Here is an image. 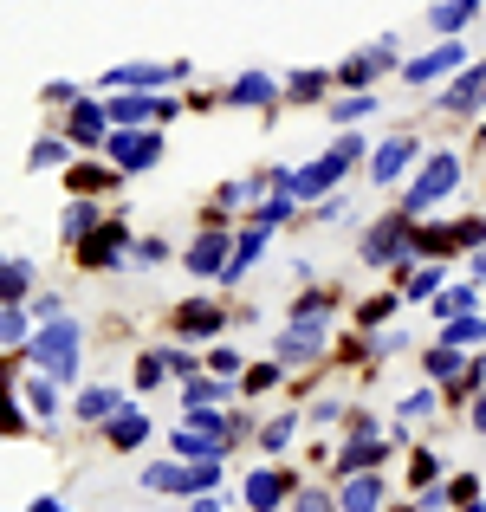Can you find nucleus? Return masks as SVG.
<instances>
[{
    "mask_svg": "<svg viewBox=\"0 0 486 512\" xmlns=\"http://www.w3.org/2000/svg\"><path fill=\"white\" fill-rule=\"evenodd\" d=\"M195 512H227V506L214 500V493H201V500H195Z\"/></svg>",
    "mask_w": 486,
    "mask_h": 512,
    "instance_id": "4d7b16f0",
    "label": "nucleus"
},
{
    "mask_svg": "<svg viewBox=\"0 0 486 512\" xmlns=\"http://www.w3.org/2000/svg\"><path fill=\"white\" fill-rule=\"evenodd\" d=\"M435 318L448 325V318H480V286L474 279H461V286H441L435 292Z\"/></svg>",
    "mask_w": 486,
    "mask_h": 512,
    "instance_id": "4be33fe9",
    "label": "nucleus"
},
{
    "mask_svg": "<svg viewBox=\"0 0 486 512\" xmlns=\"http://www.w3.org/2000/svg\"><path fill=\"white\" fill-rule=\"evenodd\" d=\"M474 279H486V247H480V253H474Z\"/></svg>",
    "mask_w": 486,
    "mask_h": 512,
    "instance_id": "13d9d810",
    "label": "nucleus"
},
{
    "mask_svg": "<svg viewBox=\"0 0 486 512\" xmlns=\"http://www.w3.org/2000/svg\"><path fill=\"white\" fill-rule=\"evenodd\" d=\"M383 461H389V441H376V435H370V441H344V454H337L331 467L350 480V474H376Z\"/></svg>",
    "mask_w": 486,
    "mask_h": 512,
    "instance_id": "a211bd4d",
    "label": "nucleus"
},
{
    "mask_svg": "<svg viewBox=\"0 0 486 512\" xmlns=\"http://www.w3.org/2000/svg\"><path fill=\"white\" fill-rule=\"evenodd\" d=\"M26 512H72V506H65V500H52V493H46V500H33Z\"/></svg>",
    "mask_w": 486,
    "mask_h": 512,
    "instance_id": "6e6d98bb",
    "label": "nucleus"
},
{
    "mask_svg": "<svg viewBox=\"0 0 486 512\" xmlns=\"http://www.w3.org/2000/svg\"><path fill=\"white\" fill-rule=\"evenodd\" d=\"M363 150H376V143H363L357 130H350V137H337L324 156H312V163H299V169H266V188H286L292 201H331L337 182L350 175V163H357Z\"/></svg>",
    "mask_w": 486,
    "mask_h": 512,
    "instance_id": "f257e3e1",
    "label": "nucleus"
},
{
    "mask_svg": "<svg viewBox=\"0 0 486 512\" xmlns=\"http://www.w3.org/2000/svg\"><path fill=\"white\" fill-rule=\"evenodd\" d=\"M117 175L124 169H98V163H72L65 169V188H72V195H98V188H111Z\"/></svg>",
    "mask_w": 486,
    "mask_h": 512,
    "instance_id": "7c9ffc66",
    "label": "nucleus"
},
{
    "mask_svg": "<svg viewBox=\"0 0 486 512\" xmlns=\"http://www.w3.org/2000/svg\"><path fill=\"white\" fill-rule=\"evenodd\" d=\"M292 214H299V201H292L286 188H273V195L253 208V227H279V221H292Z\"/></svg>",
    "mask_w": 486,
    "mask_h": 512,
    "instance_id": "f704fd0d",
    "label": "nucleus"
},
{
    "mask_svg": "<svg viewBox=\"0 0 486 512\" xmlns=\"http://www.w3.org/2000/svg\"><path fill=\"white\" fill-rule=\"evenodd\" d=\"M0 299L7 305H33V260L7 253V273H0Z\"/></svg>",
    "mask_w": 486,
    "mask_h": 512,
    "instance_id": "a878e982",
    "label": "nucleus"
},
{
    "mask_svg": "<svg viewBox=\"0 0 486 512\" xmlns=\"http://www.w3.org/2000/svg\"><path fill=\"white\" fill-rule=\"evenodd\" d=\"M454 72H467V46H461V39H441L435 52H422V59L402 65L409 85H435V78H454Z\"/></svg>",
    "mask_w": 486,
    "mask_h": 512,
    "instance_id": "1a4fd4ad",
    "label": "nucleus"
},
{
    "mask_svg": "<svg viewBox=\"0 0 486 512\" xmlns=\"http://www.w3.org/2000/svg\"><path fill=\"white\" fill-rule=\"evenodd\" d=\"M279 370H286V363H253V370H247V396L273 389V383H279Z\"/></svg>",
    "mask_w": 486,
    "mask_h": 512,
    "instance_id": "49530a36",
    "label": "nucleus"
},
{
    "mask_svg": "<svg viewBox=\"0 0 486 512\" xmlns=\"http://www.w3.org/2000/svg\"><path fill=\"white\" fill-rule=\"evenodd\" d=\"M441 286H448V279H441V266H422V273H409V286H402V299H435Z\"/></svg>",
    "mask_w": 486,
    "mask_h": 512,
    "instance_id": "ea45409f",
    "label": "nucleus"
},
{
    "mask_svg": "<svg viewBox=\"0 0 486 512\" xmlns=\"http://www.w3.org/2000/svg\"><path fill=\"white\" fill-rule=\"evenodd\" d=\"M292 512H344V506H337L331 493H318V487H299L292 493Z\"/></svg>",
    "mask_w": 486,
    "mask_h": 512,
    "instance_id": "c03bdc74",
    "label": "nucleus"
},
{
    "mask_svg": "<svg viewBox=\"0 0 486 512\" xmlns=\"http://www.w3.org/2000/svg\"><path fill=\"white\" fill-rule=\"evenodd\" d=\"M467 422H474V435H486V389L474 396V415H467Z\"/></svg>",
    "mask_w": 486,
    "mask_h": 512,
    "instance_id": "5fc2aeb1",
    "label": "nucleus"
},
{
    "mask_svg": "<svg viewBox=\"0 0 486 512\" xmlns=\"http://www.w3.org/2000/svg\"><path fill=\"white\" fill-rule=\"evenodd\" d=\"M292 435H299V409H286V415H273V422H266L260 428V441H266V448H286V441Z\"/></svg>",
    "mask_w": 486,
    "mask_h": 512,
    "instance_id": "a19ab883",
    "label": "nucleus"
},
{
    "mask_svg": "<svg viewBox=\"0 0 486 512\" xmlns=\"http://www.w3.org/2000/svg\"><path fill=\"white\" fill-rule=\"evenodd\" d=\"M324 318H331V292H305L292 305V325H324Z\"/></svg>",
    "mask_w": 486,
    "mask_h": 512,
    "instance_id": "4c0bfd02",
    "label": "nucleus"
},
{
    "mask_svg": "<svg viewBox=\"0 0 486 512\" xmlns=\"http://www.w3.org/2000/svg\"><path fill=\"white\" fill-rule=\"evenodd\" d=\"M104 104H111V124H117V130L156 124V98H143V91H124V98H104Z\"/></svg>",
    "mask_w": 486,
    "mask_h": 512,
    "instance_id": "5701e85b",
    "label": "nucleus"
},
{
    "mask_svg": "<svg viewBox=\"0 0 486 512\" xmlns=\"http://www.w3.org/2000/svg\"><path fill=\"white\" fill-rule=\"evenodd\" d=\"M318 350H324V325H286L279 344H273V357L286 363V370H299V363H312Z\"/></svg>",
    "mask_w": 486,
    "mask_h": 512,
    "instance_id": "dca6fc26",
    "label": "nucleus"
},
{
    "mask_svg": "<svg viewBox=\"0 0 486 512\" xmlns=\"http://www.w3.org/2000/svg\"><path fill=\"white\" fill-rule=\"evenodd\" d=\"M175 78H188V65H117L104 85L111 91H156V85H175Z\"/></svg>",
    "mask_w": 486,
    "mask_h": 512,
    "instance_id": "2eb2a0df",
    "label": "nucleus"
},
{
    "mask_svg": "<svg viewBox=\"0 0 486 512\" xmlns=\"http://www.w3.org/2000/svg\"><path fill=\"white\" fill-rule=\"evenodd\" d=\"M435 474H441V454H415V461H409V480H415V487H435Z\"/></svg>",
    "mask_w": 486,
    "mask_h": 512,
    "instance_id": "de8ad7c7",
    "label": "nucleus"
},
{
    "mask_svg": "<svg viewBox=\"0 0 486 512\" xmlns=\"http://www.w3.org/2000/svg\"><path fill=\"white\" fill-rule=\"evenodd\" d=\"M286 493H299V474H279V467H253L247 474V512H279Z\"/></svg>",
    "mask_w": 486,
    "mask_h": 512,
    "instance_id": "f8f14e48",
    "label": "nucleus"
},
{
    "mask_svg": "<svg viewBox=\"0 0 486 512\" xmlns=\"http://www.w3.org/2000/svg\"><path fill=\"white\" fill-rule=\"evenodd\" d=\"M111 169L137 175V169H156L162 163V130H111Z\"/></svg>",
    "mask_w": 486,
    "mask_h": 512,
    "instance_id": "423d86ee",
    "label": "nucleus"
},
{
    "mask_svg": "<svg viewBox=\"0 0 486 512\" xmlns=\"http://www.w3.org/2000/svg\"><path fill=\"white\" fill-rule=\"evenodd\" d=\"M389 65H402V59H396V39H376L370 52H357V59H344V65H337V85L363 91V85H370L376 72H389Z\"/></svg>",
    "mask_w": 486,
    "mask_h": 512,
    "instance_id": "ddd939ff",
    "label": "nucleus"
},
{
    "mask_svg": "<svg viewBox=\"0 0 486 512\" xmlns=\"http://www.w3.org/2000/svg\"><path fill=\"white\" fill-rule=\"evenodd\" d=\"M474 357H461V350H448V344H435V350H422V370H428V383H461V370Z\"/></svg>",
    "mask_w": 486,
    "mask_h": 512,
    "instance_id": "c85d7f7f",
    "label": "nucleus"
},
{
    "mask_svg": "<svg viewBox=\"0 0 486 512\" xmlns=\"http://www.w3.org/2000/svg\"><path fill=\"white\" fill-rule=\"evenodd\" d=\"M441 344H448V350H474V344H486V318H448V325H441Z\"/></svg>",
    "mask_w": 486,
    "mask_h": 512,
    "instance_id": "72a5a7b5",
    "label": "nucleus"
},
{
    "mask_svg": "<svg viewBox=\"0 0 486 512\" xmlns=\"http://www.w3.org/2000/svg\"><path fill=\"white\" fill-rule=\"evenodd\" d=\"M117 409H124V396H117V389L111 383H91V389H78V402H72V415H78V422H111V415Z\"/></svg>",
    "mask_w": 486,
    "mask_h": 512,
    "instance_id": "412c9836",
    "label": "nucleus"
},
{
    "mask_svg": "<svg viewBox=\"0 0 486 512\" xmlns=\"http://www.w3.org/2000/svg\"><path fill=\"white\" fill-rule=\"evenodd\" d=\"M65 150H72V137H39L26 163H33V169H65Z\"/></svg>",
    "mask_w": 486,
    "mask_h": 512,
    "instance_id": "e433bc0d",
    "label": "nucleus"
},
{
    "mask_svg": "<svg viewBox=\"0 0 486 512\" xmlns=\"http://www.w3.org/2000/svg\"><path fill=\"white\" fill-rule=\"evenodd\" d=\"M376 111V98H363V91H357V98H331V124H357V117H370Z\"/></svg>",
    "mask_w": 486,
    "mask_h": 512,
    "instance_id": "58836bf2",
    "label": "nucleus"
},
{
    "mask_svg": "<svg viewBox=\"0 0 486 512\" xmlns=\"http://www.w3.org/2000/svg\"><path fill=\"white\" fill-rule=\"evenodd\" d=\"M162 376H169V363H162V350H143V357H137V389H156Z\"/></svg>",
    "mask_w": 486,
    "mask_h": 512,
    "instance_id": "37998d69",
    "label": "nucleus"
},
{
    "mask_svg": "<svg viewBox=\"0 0 486 512\" xmlns=\"http://www.w3.org/2000/svg\"><path fill=\"white\" fill-rule=\"evenodd\" d=\"M415 156H422V143H415L409 130H396V137H383V143H376V156H370V182H376V188L402 182V175L415 169Z\"/></svg>",
    "mask_w": 486,
    "mask_h": 512,
    "instance_id": "0eeeda50",
    "label": "nucleus"
},
{
    "mask_svg": "<svg viewBox=\"0 0 486 512\" xmlns=\"http://www.w3.org/2000/svg\"><path fill=\"white\" fill-rule=\"evenodd\" d=\"M486 0H441V7H428V26H435L441 39H461V26L474 20Z\"/></svg>",
    "mask_w": 486,
    "mask_h": 512,
    "instance_id": "bb28decb",
    "label": "nucleus"
},
{
    "mask_svg": "<svg viewBox=\"0 0 486 512\" xmlns=\"http://www.w3.org/2000/svg\"><path fill=\"white\" fill-rule=\"evenodd\" d=\"M111 104H98V98H78L72 104V117H65V137L72 143H85V150H104L111 143Z\"/></svg>",
    "mask_w": 486,
    "mask_h": 512,
    "instance_id": "6e6552de",
    "label": "nucleus"
},
{
    "mask_svg": "<svg viewBox=\"0 0 486 512\" xmlns=\"http://www.w3.org/2000/svg\"><path fill=\"white\" fill-rule=\"evenodd\" d=\"M130 260H137V266H162V260H169V240H162V234H143Z\"/></svg>",
    "mask_w": 486,
    "mask_h": 512,
    "instance_id": "a18cd8bd",
    "label": "nucleus"
},
{
    "mask_svg": "<svg viewBox=\"0 0 486 512\" xmlns=\"http://www.w3.org/2000/svg\"><path fill=\"white\" fill-rule=\"evenodd\" d=\"M124 253H137L130 227H124V221H104L91 240H78V247H72V260L85 266V273H111V266H124Z\"/></svg>",
    "mask_w": 486,
    "mask_h": 512,
    "instance_id": "39448f33",
    "label": "nucleus"
},
{
    "mask_svg": "<svg viewBox=\"0 0 486 512\" xmlns=\"http://www.w3.org/2000/svg\"><path fill=\"white\" fill-rule=\"evenodd\" d=\"M337 506L344 512H383V480L376 474H350L344 493H337Z\"/></svg>",
    "mask_w": 486,
    "mask_h": 512,
    "instance_id": "b1692460",
    "label": "nucleus"
},
{
    "mask_svg": "<svg viewBox=\"0 0 486 512\" xmlns=\"http://www.w3.org/2000/svg\"><path fill=\"white\" fill-rule=\"evenodd\" d=\"M33 318H39V325H52V318H65V299H59V292H39V299H33Z\"/></svg>",
    "mask_w": 486,
    "mask_h": 512,
    "instance_id": "09e8293b",
    "label": "nucleus"
},
{
    "mask_svg": "<svg viewBox=\"0 0 486 512\" xmlns=\"http://www.w3.org/2000/svg\"><path fill=\"white\" fill-rule=\"evenodd\" d=\"M331 85H337V72H292V78H286V98H292V104H318Z\"/></svg>",
    "mask_w": 486,
    "mask_h": 512,
    "instance_id": "2f4dec72",
    "label": "nucleus"
},
{
    "mask_svg": "<svg viewBox=\"0 0 486 512\" xmlns=\"http://www.w3.org/2000/svg\"><path fill=\"white\" fill-rule=\"evenodd\" d=\"M435 104H441L448 117H474L480 104H486V65H467V72H454L448 85H441Z\"/></svg>",
    "mask_w": 486,
    "mask_h": 512,
    "instance_id": "9d476101",
    "label": "nucleus"
},
{
    "mask_svg": "<svg viewBox=\"0 0 486 512\" xmlns=\"http://www.w3.org/2000/svg\"><path fill=\"white\" fill-rule=\"evenodd\" d=\"M78 344H85V325L78 318H52V325L33 331V344L20 350L33 370H46L52 383H65V376H78Z\"/></svg>",
    "mask_w": 486,
    "mask_h": 512,
    "instance_id": "f03ea898",
    "label": "nucleus"
},
{
    "mask_svg": "<svg viewBox=\"0 0 486 512\" xmlns=\"http://www.w3.org/2000/svg\"><path fill=\"white\" fill-rule=\"evenodd\" d=\"M162 363H169V376H182V383L195 376V357H188L182 344H169V350H162Z\"/></svg>",
    "mask_w": 486,
    "mask_h": 512,
    "instance_id": "3c124183",
    "label": "nucleus"
},
{
    "mask_svg": "<svg viewBox=\"0 0 486 512\" xmlns=\"http://www.w3.org/2000/svg\"><path fill=\"white\" fill-rule=\"evenodd\" d=\"M20 402L39 415V422H52V415H59V389H52V376H46V370H33V376L20 383Z\"/></svg>",
    "mask_w": 486,
    "mask_h": 512,
    "instance_id": "cd10ccee",
    "label": "nucleus"
},
{
    "mask_svg": "<svg viewBox=\"0 0 486 512\" xmlns=\"http://www.w3.org/2000/svg\"><path fill=\"white\" fill-rule=\"evenodd\" d=\"M182 260H188V273H195V279H221V273H227V260H234V240H227L221 227H201L195 247H188Z\"/></svg>",
    "mask_w": 486,
    "mask_h": 512,
    "instance_id": "9b49d317",
    "label": "nucleus"
},
{
    "mask_svg": "<svg viewBox=\"0 0 486 512\" xmlns=\"http://www.w3.org/2000/svg\"><path fill=\"white\" fill-rule=\"evenodd\" d=\"M227 396H234V389H227V376H188V383H182V415L188 409H221Z\"/></svg>",
    "mask_w": 486,
    "mask_h": 512,
    "instance_id": "393cba45",
    "label": "nucleus"
},
{
    "mask_svg": "<svg viewBox=\"0 0 486 512\" xmlns=\"http://www.w3.org/2000/svg\"><path fill=\"white\" fill-rule=\"evenodd\" d=\"M454 188H461V156H454V150H435L422 169H415V182L402 188V214H409V221H422V214L435 208V201H448Z\"/></svg>",
    "mask_w": 486,
    "mask_h": 512,
    "instance_id": "7ed1b4c3",
    "label": "nucleus"
},
{
    "mask_svg": "<svg viewBox=\"0 0 486 512\" xmlns=\"http://www.w3.org/2000/svg\"><path fill=\"white\" fill-rule=\"evenodd\" d=\"M208 370H214V376H234V370H240V350L214 344V350H208Z\"/></svg>",
    "mask_w": 486,
    "mask_h": 512,
    "instance_id": "603ef678",
    "label": "nucleus"
},
{
    "mask_svg": "<svg viewBox=\"0 0 486 512\" xmlns=\"http://www.w3.org/2000/svg\"><path fill=\"white\" fill-rule=\"evenodd\" d=\"M221 325H227V312L208 305V299H195V305L175 312V331H182V338H221Z\"/></svg>",
    "mask_w": 486,
    "mask_h": 512,
    "instance_id": "aec40b11",
    "label": "nucleus"
},
{
    "mask_svg": "<svg viewBox=\"0 0 486 512\" xmlns=\"http://www.w3.org/2000/svg\"><path fill=\"white\" fill-rule=\"evenodd\" d=\"M480 389H486V357L467 363V370H461V383H448V409H454V402H474Z\"/></svg>",
    "mask_w": 486,
    "mask_h": 512,
    "instance_id": "c9c22d12",
    "label": "nucleus"
},
{
    "mask_svg": "<svg viewBox=\"0 0 486 512\" xmlns=\"http://www.w3.org/2000/svg\"><path fill=\"white\" fill-rule=\"evenodd\" d=\"M409 234H415V221H409V214H383V221H376L370 227V234H363V266H402V260H415V253H409Z\"/></svg>",
    "mask_w": 486,
    "mask_h": 512,
    "instance_id": "20e7f679",
    "label": "nucleus"
},
{
    "mask_svg": "<svg viewBox=\"0 0 486 512\" xmlns=\"http://www.w3.org/2000/svg\"><path fill=\"white\" fill-rule=\"evenodd\" d=\"M454 247H461V234H454V227H422V221H415L409 253H435V260H441V253H454Z\"/></svg>",
    "mask_w": 486,
    "mask_h": 512,
    "instance_id": "473e14b6",
    "label": "nucleus"
},
{
    "mask_svg": "<svg viewBox=\"0 0 486 512\" xmlns=\"http://www.w3.org/2000/svg\"><path fill=\"white\" fill-rule=\"evenodd\" d=\"M396 305H402V299H370V305H357V325H383Z\"/></svg>",
    "mask_w": 486,
    "mask_h": 512,
    "instance_id": "8fccbe9b",
    "label": "nucleus"
},
{
    "mask_svg": "<svg viewBox=\"0 0 486 512\" xmlns=\"http://www.w3.org/2000/svg\"><path fill=\"white\" fill-rule=\"evenodd\" d=\"M104 441H111L117 454L143 448V441H150V415H143V409H117L111 422H104Z\"/></svg>",
    "mask_w": 486,
    "mask_h": 512,
    "instance_id": "6ab92c4d",
    "label": "nucleus"
},
{
    "mask_svg": "<svg viewBox=\"0 0 486 512\" xmlns=\"http://www.w3.org/2000/svg\"><path fill=\"white\" fill-rule=\"evenodd\" d=\"M428 415H435V389H415V396H402L396 422H428Z\"/></svg>",
    "mask_w": 486,
    "mask_h": 512,
    "instance_id": "79ce46f5",
    "label": "nucleus"
},
{
    "mask_svg": "<svg viewBox=\"0 0 486 512\" xmlns=\"http://www.w3.org/2000/svg\"><path fill=\"white\" fill-rule=\"evenodd\" d=\"M98 227H104L98 201H85V195H72V201H65V214H59V234H65V247H78V240H91Z\"/></svg>",
    "mask_w": 486,
    "mask_h": 512,
    "instance_id": "f3484780",
    "label": "nucleus"
},
{
    "mask_svg": "<svg viewBox=\"0 0 486 512\" xmlns=\"http://www.w3.org/2000/svg\"><path fill=\"white\" fill-rule=\"evenodd\" d=\"M279 78H266V72H240L234 85H227V104H240V111H273L279 104Z\"/></svg>",
    "mask_w": 486,
    "mask_h": 512,
    "instance_id": "4468645a",
    "label": "nucleus"
},
{
    "mask_svg": "<svg viewBox=\"0 0 486 512\" xmlns=\"http://www.w3.org/2000/svg\"><path fill=\"white\" fill-rule=\"evenodd\" d=\"M39 104H78V91L72 85H46V91H39Z\"/></svg>",
    "mask_w": 486,
    "mask_h": 512,
    "instance_id": "864d4df0",
    "label": "nucleus"
},
{
    "mask_svg": "<svg viewBox=\"0 0 486 512\" xmlns=\"http://www.w3.org/2000/svg\"><path fill=\"white\" fill-rule=\"evenodd\" d=\"M26 331H33V305H7V312H0V344H7L13 357H20V350L33 344Z\"/></svg>",
    "mask_w": 486,
    "mask_h": 512,
    "instance_id": "c756f323",
    "label": "nucleus"
}]
</instances>
